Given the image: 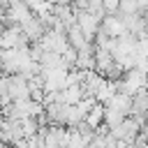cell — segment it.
<instances>
[{"instance_id":"obj_4","label":"cell","mask_w":148,"mask_h":148,"mask_svg":"<svg viewBox=\"0 0 148 148\" xmlns=\"http://www.w3.org/2000/svg\"><path fill=\"white\" fill-rule=\"evenodd\" d=\"M102 5H104V12L106 14H118L120 0H102Z\"/></svg>"},{"instance_id":"obj_5","label":"cell","mask_w":148,"mask_h":148,"mask_svg":"<svg viewBox=\"0 0 148 148\" xmlns=\"http://www.w3.org/2000/svg\"><path fill=\"white\" fill-rule=\"evenodd\" d=\"M44 2H49V5H58L60 0H44Z\"/></svg>"},{"instance_id":"obj_3","label":"cell","mask_w":148,"mask_h":148,"mask_svg":"<svg viewBox=\"0 0 148 148\" xmlns=\"http://www.w3.org/2000/svg\"><path fill=\"white\" fill-rule=\"evenodd\" d=\"M125 120V116L118 111V109H113V106H106L104 104V125L111 130V127H116V125H120Z\"/></svg>"},{"instance_id":"obj_2","label":"cell","mask_w":148,"mask_h":148,"mask_svg":"<svg viewBox=\"0 0 148 148\" xmlns=\"http://www.w3.org/2000/svg\"><path fill=\"white\" fill-rule=\"evenodd\" d=\"M83 123H86L88 127H92V130H97L99 125H104V104H99V102H97V104L92 106V111L86 116V120H83Z\"/></svg>"},{"instance_id":"obj_1","label":"cell","mask_w":148,"mask_h":148,"mask_svg":"<svg viewBox=\"0 0 148 148\" xmlns=\"http://www.w3.org/2000/svg\"><path fill=\"white\" fill-rule=\"evenodd\" d=\"M106 106L118 109L125 118H127V116H132V97H130V95H125V92H116V95L109 99V104H106Z\"/></svg>"}]
</instances>
